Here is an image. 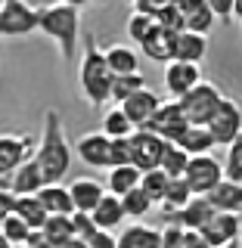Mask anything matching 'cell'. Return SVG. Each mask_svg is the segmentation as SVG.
Instances as JSON below:
<instances>
[{
    "label": "cell",
    "instance_id": "obj_1",
    "mask_svg": "<svg viewBox=\"0 0 242 248\" xmlns=\"http://www.w3.org/2000/svg\"><path fill=\"white\" fill-rule=\"evenodd\" d=\"M112 84H115V72L109 68L106 50L97 44L93 34H84V56H81V65H78L81 96L87 99V106L103 108L106 103H112Z\"/></svg>",
    "mask_w": 242,
    "mask_h": 248
},
{
    "label": "cell",
    "instance_id": "obj_2",
    "mask_svg": "<svg viewBox=\"0 0 242 248\" xmlns=\"http://www.w3.org/2000/svg\"><path fill=\"white\" fill-rule=\"evenodd\" d=\"M72 149L75 146L68 143L65 130H62L59 112L56 108H47L44 112V130H41V140H37V152H34L47 183H59L68 174V168H72Z\"/></svg>",
    "mask_w": 242,
    "mask_h": 248
},
{
    "label": "cell",
    "instance_id": "obj_3",
    "mask_svg": "<svg viewBox=\"0 0 242 248\" xmlns=\"http://www.w3.org/2000/svg\"><path fill=\"white\" fill-rule=\"evenodd\" d=\"M37 31H44L59 46L62 59L72 62L78 41H81V13H78V6L62 3V0L50 6H37Z\"/></svg>",
    "mask_w": 242,
    "mask_h": 248
},
{
    "label": "cell",
    "instance_id": "obj_4",
    "mask_svg": "<svg viewBox=\"0 0 242 248\" xmlns=\"http://www.w3.org/2000/svg\"><path fill=\"white\" fill-rule=\"evenodd\" d=\"M37 31V6L28 0H0V37H25Z\"/></svg>",
    "mask_w": 242,
    "mask_h": 248
},
{
    "label": "cell",
    "instance_id": "obj_5",
    "mask_svg": "<svg viewBox=\"0 0 242 248\" xmlns=\"http://www.w3.org/2000/svg\"><path fill=\"white\" fill-rule=\"evenodd\" d=\"M224 93L221 87H217L214 81H202L199 87H193L186 96L180 99V106H183V112H186V118H190V124H208L211 121V115L217 112V106L224 103Z\"/></svg>",
    "mask_w": 242,
    "mask_h": 248
},
{
    "label": "cell",
    "instance_id": "obj_6",
    "mask_svg": "<svg viewBox=\"0 0 242 248\" xmlns=\"http://www.w3.org/2000/svg\"><path fill=\"white\" fill-rule=\"evenodd\" d=\"M183 177H186V183H190V189L196 192V196H208V192L227 177V170H224V161H217L214 155L208 152V155H193Z\"/></svg>",
    "mask_w": 242,
    "mask_h": 248
},
{
    "label": "cell",
    "instance_id": "obj_7",
    "mask_svg": "<svg viewBox=\"0 0 242 248\" xmlns=\"http://www.w3.org/2000/svg\"><path fill=\"white\" fill-rule=\"evenodd\" d=\"M168 140L159 137L155 130L149 127H137L130 134V152H134V165L140 170H152V168H161V158L168 152Z\"/></svg>",
    "mask_w": 242,
    "mask_h": 248
},
{
    "label": "cell",
    "instance_id": "obj_8",
    "mask_svg": "<svg viewBox=\"0 0 242 248\" xmlns=\"http://www.w3.org/2000/svg\"><path fill=\"white\" fill-rule=\"evenodd\" d=\"M205 127L211 130V137L217 140V146H233L242 137V108H239V103L224 99Z\"/></svg>",
    "mask_w": 242,
    "mask_h": 248
},
{
    "label": "cell",
    "instance_id": "obj_9",
    "mask_svg": "<svg viewBox=\"0 0 242 248\" xmlns=\"http://www.w3.org/2000/svg\"><path fill=\"white\" fill-rule=\"evenodd\" d=\"M149 130H155L159 137H165L168 143H177L186 130H190V118H186L180 99H171V103H161L159 112L152 115V121L146 124Z\"/></svg>",
    "mask_w": 242,
    "mask_h": 248
},
{
    "label": "cell",
    "instance_id": "obj_10",
    "mask_svg": "<svg viewBox=\"0 0 242 248\" xmlns=\"http://www.w3.org/2000/svg\"><path fill=\"white\" fill-rule=\"evenodd\" d=\"M31 149L34 146V137L28 134H0V177H13L19 165H25L31 158Z\"/></svg>",
    "mask_w": 242,
    "mask_h": 248
},
{
    "label": "cell",
    "instance_id": "obj_11",
    "mask_svg": "<svg viewBox=\"0 0 242 248\" xmlns=\"http://www.w3.org/2000/svg\"><path fill=\"white\" fill-rule=\"evenodd\" d=\"M205 81L202 78V68L199 62H183V59H171L165 65V90L171 93L174 99H183L193 87Z\"/></svg>",
    "mask_w": 242,
    "mask_h": 248
},
{
    "label": "cell",
    "instance_id": "obj_12",
    "mask_svg": "<svg viewBox=\"0 0 242 248\" xmlns=\"http://www.w3.org/2000/svg\"><path fill=\"white\" fill-rule=\"evenodd\" d=\"M165 214V220L168 223H177V227H183V230H202L208 220L217 214V208L208 202V196H196V199H190L183 208H174V211H161Z\"/></svg>",
    "mask_w": 242,
    "mask_h": 248
},
{
    "label": "cell",
    "instance_id": "obj_13",
    "mask_svg": "<svg viewBox=\"0 0 242 248\" xmlns=\"http://www.w3.org/2000/svg\"><path fill=\"white\" fill-rule=\"evenodd\" d=\"M202 236L211 242V248H224L230 242H239V236H242V217H239V211H217L211 220L202 227Z\"/></svg>",
    "mask_w": 242,
    "mask_h": 248
},
{
    "label": "cell",
    "instance_id": "obj_14",
    "mask_svg": "<svg viewBox=\"0 0 242 248\" xmlns=\"http://www.w3.org/2000/svg\"><path fill=\"white\" fill-rule=\"evenodd\" d=\"M75 152L84 165L90 168H112V137H106L103 130H93V134H84L75 143Z\"/></svg>",
    "mask_w": 242,
    "mask_h": 248
},
{
    "label": "cell",
    "instance_id": "obj_15",
    "mask_svg": "<svg viewBox=\"0 0 242 248\" xmlns=\"http://www.w3.org/2000/svg\"><path fill=\"white\" fill-rule=\"evenodd\" d=\"M159 106H161L159 93H155V90H149V87L137 90L130 99H124V103H121V108L128 112V118L134 121V127H146V124L152 121V115L159 112Z\"/></svg>",
    "mask_w": 242,
    "mask_h": 248
},
{
    "label": "cell",
    "instance_id": "obj_16",
    "mask_svg": "<svg viewBox=\"0 0 242 248\" xmlns=\"http://www.w3.org/2000/svg\"><path fill=\"white\" fill-rule=\"evenodd\" d=\"M44 186H47V177H44V170H41L34 155H31L25 165H19V170L10 177V189L16 196H37Z\"/></svg>",
    "mask_w": 242,
    "mask_h": 248
},
{
    "label": "cell",
    "instance_id": "obj_17",
    "mask_svg": "<svg viewBox=\"0 0 242 248\" xmlns=\"http://www.w3.org/2000/svg\"><path fill=\"white\" fill-rule=\"evenodd\" d=\"M68 192H72V199H75V211L90 214L93 208L103 202V196H106L109 189L99 180H93V177H78V180L68 186Z\"/></svg>",
    "mask_w": 242,
    "mask_h": 248
},
{
    "label": "cell",
    "instance_id": "obj_18",
    "mask_svg": "<svg viewBox=\"0 0 242 248\" xmlns=\"http://www.w3.org/2000/svg\"><path fill=\"white\" fill-rule=\"evenodd\" d=\"M140 53L152 62H165L168 65V62L177 56V34L174 31H165V28H155L149 34V41L140 46Z\"/></svg>",
    "mask_w": 242,
    "mask_h": 248
},
{
    "label": "cell",
    "instance_id": "obj_19",
    "mask_svg": "<svg viewBox=\"0 0 242 248\" xmlns=\"http://www.w3.org/2000/svg\"><path fill=\"white\" fill-rule=\"evenodd\" d=\"M90 214H93V220H97V227H99V230H109V232L128 220V211H124L121 196H112V192H106L103 202H99V205L93 208Z\"/></svg>",
    "mask_w": 242,
    "mask_h": 248
},
{
    "label": "cell",
    "instance_id": "obj_20",
    "mask_svg": "<svg viewBox=\"0 0 242 248\" xmlns=\"http://www.w3.org/2000/svg\"><path fill=\"white\" fill-rule=\"evenodd\" d=\"M183 10V22H186V31H199V34H208L214 25L217 16L211 13L208 0H180L177 3Z\"/></svg>",
    "mask_w": 242,
    "mask_h": 248
},
{
    "label": "cell",
    "instance_id": "obj_21",
    "mask_svg": "<svg viewBox=\"0 0 242 248\" xmlns=\"http://www.w3.org/2000/svg\"><path fill=\"white\" fill-rule=\"evenodd\" d=\"M109 68L115 75H137L140 72V50H134V44H109L103 46Z\"/></svg>",
    "mask_w": 242,
    "mask_h": 248
},
{
    "label": "cell",
    "instance_id": "obj_22",
    "mask_svg": "<svg viewBox=\"0 0 242 248\" xmlns=\"http://www.w3.org/2000/svg\"><path fill=\"white\" fill-rule=\"evenodd\" d=\"M118 248H161V230L146 223H130L118 232Z\"/></svg>",
    "mask_w": 242,
    "mask_h": 248
},
{
    "label": "cell",
    "instance_id": "obj_23",
    "mask_svg": "<svg viewBox=\"0 0 242 248\" xmlns=\"http://www.w3.org/2000/svg\"><path fill=\"white\" fill-rule=\"evenodd\" d=\"M208 202H211L217 211H242V183L224 177V180L208 192Z\"/></svg>",
    "mask_w": 242,
    "mask_h": 248
},
{
    "label": "cell",
    "instance_id": "obj_24",
    "mask_svg": "<svg viewBox=\"0 0 242 248\" xmlns=\"http://www.w3.org/2000/svg\"><path fill=\"white\" fill-rule=\"evenodd\" d=\"M140 180H143V170L137 165H118V168H109V180H106V189L112 196H128L130 189H137Z\"/></svg>",
    "mask_w": 242,
    "mask_h": 248
},
{
    "label": "cell",
    "instance_id": "obj_25",
    "mask_svg": "<svg viewBox=\"0 0 242 248\" xmlns=\"http://www.w3.org/2000/svg\"><path fill=\"white\" fill-rule=\"evenodd\" d=\"M41 202H44V208L50 214H75V199H72V192H68V186H62V183H47L41 192Z\"/></svg>",
    "mask_w": 242,
    "mask_h": 248
},
{
    "label": "cell",
    "instance_id": "obj_26",
    "mask_svg": "<svg viewBox=\"0 0 242 248\" xmlns=\"http://www.w3.org/2000/svg\"><path fill=\"white\" fill-rule=\"evenodd\" d=\"M208 53V34H199V31H180L177 34V56L183 62H202Z\"/></svg>",
    "mask_w": 242,
    "mask_h": 248
},
{
    "label": "cell",
    "instance_id": "obj_27",
    "mask_svg": "<svg viewBox=\"0 0 242 248\" xmlns=\"http://www.w3.org/2000/svg\"><path fill=\"white\" fill-rule=\"evenodd\" d=\"M177 146H183L190 155H208L217 146V140L211 137V130L205 124H190V130L177 140Z\"/></svg>",
    "mask_w": 242,
    "mask_h": 248
},
{
    "label": "cell",
    "instance_id": "obj_28",
    "mask_svg": "<svg viewBox=\"0 0 242 248\" xmlns=\"http://www.w3.org/2000/svg\"><path fill=\"white\" fill-rule=\"evenodd\" d=\"M13 211L19 214L22 220L28 223V227H34V230H41L44 223H47V217H50V211L44 208L41 196H16V205H13Z\"/></svg>",
    "mask_w": 242,
    "mask_h": 248
},
{
    "label": "cell",
    "instance_id": "obj_29",
    "mask_svg": "<svg viewBox=\"0 0 242 248\" xmlns=\"http://www.w3.org/2000/svg\"><path fill=\"white\" fill-rule=\"evenodd\" d=\"M41 230H44V236L53 242V248H59V245H65V242H72V239H78V236H75V220H72V214H50Z\"/></svg>",
    "mask_w": 242,
    "mask_h": 248
},
{
    "label": "cell",
    "instance_id": "obj_30",
    "mask_svg": "<svg viewBox=\"0 0 242 248\" xmlns=\"http://www.w3.org/2000/svg\"><path fill=\"white\" fill-rule=\"evenodd\" d=\"M134 121L128 118V112H124L121 106H112L109 112L103 115V134L112 137V140H121V137H130L134 134Z\"/></svg>",
    "mask_w": 242,
    "mask_h": 248
},
{
    "label": "cell",
    "instance_id": "obj_31",
    "mask_svg": "<svg viewBox=\"0 0 242 248\" xmlns=\"http://www.w3.org/2000/svg\"><path fill=\"white\" fill-rule=\"evenodd\" d=\"M159 28V22H155V16H146V13H130V19H128V37H130V44L137 46H143L146 41H149V34Z\"/></svg>",
    "mask_w": 242,
    "mask_h": 248
},
{
    "label": "cell",
    "instance_id": "obj_32",
    "mask_svg": "<svg viewBox=\"0 0 242 248\" xmlns=\"http://www.w3.org/2000/svg\"><path fill=\"white\" fill-rule=\"evenodd\" d=\"M168 183H171V177L165 174L161 168H152V170H143V180H140V189L149 196L155 205H161L165 202V192H168Z\"/></svg>",
    "mask_w": 242,
    "mask_h": 248
},
{
    "label": "cell",
    "instance_id": "obj_33",
    "mask_svg": "<svg viewBox=\"0 0 242 248\" xmlns=\"http://www.w3.org/2000/svg\"><path fill=\"white\" fill-rule=\"evenodd\" d=\"M190 199H196V192L190 189L186 177H171L168 192H165V202H161V211H174V208H183Z\"/></svg>",
    "mask_w": 242,
    "mask_h": 248
},
{
    "label": "cell",
    "instance_id": "obj_34",
    "mask_svg": "<svg viewBox=\"0 0 242 248\" xmlns=\"http://www.w3.org/2000/svg\"><path fill=\"white\" fill-rule=\"evenodd\" d=\"M146 87V78L143 75H115V84H112V103L115 106H121L124 99H130L137 90H143Z\"/></svg>",
    "mask_w": 242,
    "mask_h": 248
},
{
    "label": "cell",
    "instance_id": "obj_35",
    "mask_svg": "<svg viewBox=\"0 0 242 248\" xmlns=\"http://www.w3.org/2000/svg\"><path fill=\"white\" fill-rule=\"evenodd\" d=\"M0 230H3V236L13 242V248H22V245H28V239H31V232H34V227H28L25 220H22L19 214H10L3 223H0Z\"/></svg>",
    "mask_w": 242,
    "mask_h": 248
},
{
    "label": "cell",
    "instance_id": "obj_36",
    "mask_svg": "<svg viewBox=\"0 0 242 248\" xmlns=\"http://www.w3.org/2000/svg\"><path fill=\"white\" fill-rule=\"evenodd\" d=\"M190 158H193V155L186 152L183 146L171 143L168 152H165V158H161V170H165L168 177H183V174H186V165H190Z\"/></svg>",
    "mask_w": 242,
    "mask_h": 248
},
{
    "label": "cell",
    "instance_id": "obj_37",
    "mask_svg": "<svg viewBox=\"0 0 242 248\" xmlns=\"http://www.w3.org/2000/svg\"><path fill=\"white\" fill-rule=\"evenodd\" d=\"M121 202H124V211H128V217H134V220H143V217L152 211V205H155V202L146 196L140 186H137V189H130L128 196H121Z\"/></svg>",
    "mask_w": 242,
    "mask_h": 248
},
{
    "label": "cell",
    "instance_id": "obj_38",
    "mask_svg": "<svg viewBox=\"0 0 242 248\" xmlns=\"http://www.w3.org/2000/svg\"><path fill=\"white\" fill-rule=\"evenodd\" d=\"M155 22H159V28H165V31H174V34H180V31H186L183 10H180L177 3H165L159 13H155Z\"/></svg>",
    "mask_w": 242,
    "mask_h": 248
},
{
    "label": "cell",
    "instance_id": "obj_39",
    "mask_svg": "<svg viewBox=\"0 0 242 248\" xmlns=\"http://www.w3.org/2000/svg\"><path fill=\"white\" fill-rule=\"evenodd\" d=\"M224 170H227L230 180L242 183V137L233 146H227V158H224Z\"/></svg>",
    "mask_w": 242,
    "mask_h": 248
},
{
    "label": "cell",
    "instance_id": "obj_40",
    "mask_svg": "<svg viewBox=\"0 0 242 248\" xmlns=\"http://www.w3.org/2000/svg\"><path fill=\"white\" fill-rule=\"evenodd\" d=\"M72 220H75V236H78V239H84V242H87L90 236H97V232H99L97 220H93V214L75 211V214H72Z\"/></svg>",
    "mask_w": 242,
    "mask_h": 248
},
{
    "label": "cell",
    "instance_id": "obj_41",
    "mask_svg": "<svg viewBox=\"0 0 242 248\" xmlns=\"http://www.w3.org/2000/svg\"><path fill=\"white\" fill-rule=\"evenodd\" d=\"M118 165H134V152H130V137L112 140V168Z\"/></svg>",
    "mask_w": 242,
    "mask_h": 248
},
{
    "label": "cell",
    "instance_id": "obj_42",
    "mask_svg": "<svg viewBox=\"0 0 242 248\" xmlns=\"http://www.w3.org/2000/svg\"><path fill=\"white\" fill-rule=\"evenodd\" d=\"M161 248H183V227L168 223V227L161 230Z\"/></svg>",
    "mask_w": 242,
    "mask_h": 248
},
{
    "label": "cell",
    "instance_id": "obj_43",
    "mask_svg": "<svg viewBox=\"0 0 242 248\" xmlns=\"http://www.w3.org/2000/svg\"><path fill=\"white\" fill-rule=\"evenodd\" d=\"M87 245L90 248H118V236H112L109 230H99L97 236L87 239Z\"/></svg>",
    "mask_w": 242,
    "mask_h": 248
},
{
    "label": "cell",
    "instance_id": "obj_44",
    "mask_svg": "<svg viewBox=\"0 0 242 248\" xmlns=\"http://www.w3.org/2000/svg\"><path fill=\"white\" fill-rule=\"evenodd\" d=\"M208 6L221 22H233V0H208Z\"/></svg>",
    "mask_w": 242,
    "mask_h": 248
},
{
    "label": "cell",
    "instance_id": "obj_45",
    "mask_svg": "<svg viewBox=\"0 0 242 248\" xmlns=\"http://www.w3.org/2000/svg\"><path fill=\"white\" fill-rule=\"evenodd\" d=\"M183 248H211V242L202 236V230H183Z\"/></svg>",
    "mask_w": 242,
    "mask_h": 248
},
{
    "label": "cell",
    "instance_id": "obj_46",
    "mask_svg": "<svg viewBox=\"0 0 242 248\" xmlns=\"http://www.w3.org/2000/svg\"><path fill=\"white\" fill-rule=\"evenodd\" d=\"M13 205H16V192H13V189H3V186H0V223H3L6 217L13 214Z\"/></svg>",
    "mask_w": 242,
    "mask_h": 248
},
{
    "label": "cell",
    "instance_id": "obj_47",
    "mask_svg": "<svg viewBox=\"0 0 242 248\" xmlns=\"http://www.w3.org/2000/svg\"><path fill=\"white\" fill-rule=\"evenodd\" d=\"M233 19H236L239 28H242V0H233Z\"/></svg>",
    "mask_w": 242,
    "mask_h": 248
},
{
    "label": "cell",
    "instance_id": "obj_48",
    "mask_svg": "<svg viewBox=\"0 0 242 248\" xmlns=\"http://www.w3.org/2000/svg\"><path fill=\"white\" fill-rule=\"evenodd\" d=\"M59 248H90L84 239H72V242H65V245H59Z\"/></svg>",
    "mask_w": 242,
    "mask_h": 248
},
{
    "label": "cell",
    "instance_id": "obj_49",
    "mask_svg": "<svg viewBox=\"0 0 242 248\" xmlns=\"http://www.w3.org/2000/svg\"><path fill=\"white\" fill-rule=\"evenodd\" d=\"M62 3H72V6H78V10H81V6L87 3V0H62Z\"/></svg>",
    "mask_w": 242,
    "mask_h": 248
},
{
    "label": "cell",
    "instance_id": "obj_50",
    "mask_svg": "<svg viewBox=\"0 0 242 248\" xmlns=\"http://www.w3.org/2000/svg\"><path fill=\"white\" fill-rule=\"evenodd\" d=\"M224 248H242V242H230V245H224Z\"/></svg>",
    "mask_w": 242,
    "mask_h": 248
}]
</instances>
